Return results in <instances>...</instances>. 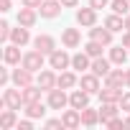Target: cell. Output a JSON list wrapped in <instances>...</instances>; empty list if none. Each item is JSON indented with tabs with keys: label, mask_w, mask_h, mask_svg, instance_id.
I'll use <instances>...</instances> for the list:
<instances>
[{
	"label": "cell",
	"mask_w": 130,
	"mask_h": 130,
	"mask_svg": "<svg viewBox=\"0 0 130 130\" xmlns=\"http://www.w3.org/2000/svg\"><path fill=\"white\" fill-rule=\"evenodd\" d=\"M10 77H13V74H8V69H0V84H3V87L8 84V79H10Z\"/></svg>",
	"instance_id": "cell-38"
},
{
	"label": "cell",
	"mask_w": 130,
	"mask_h": 130,
	"mask_svg": "<svg viewBox=\"0 0 130 130\" xmlns=\"http://www.w3.org/2000/svg\"><path fill=\"white\" fill-rule=\"evenodd\" d=\"M110 61H112V64H117V67H122V64L127 61V51H125V46H122V43L110 48Z\"/></svg>",
	"instance_id": "cell-22"
},
{
	"label": "cell",
	"mask_w": 130,
	"mask_h": 130,
	"mask_svg": "<svg viewBox=\"0 0 130 130\" xmlns=\"http://www.w3.org/2000/svg\"><path fill=\"white\" fill-rule=\"evenodd\" d=\"M110 130H117V127H125V120H120V117H112V120H107L105 122Z\"/></svg>",
	"instance_id": "cell-33"
},
{
	"label": "cell",
	"mask_w": 130,
	"mask_h": 130,
	"mask_svg": "<svg viewBox=\"0 0 130 130\" xmlns=\"http://www.w3.org/2000/svg\"><path fill=\"white\" fill-rule=\"evenodd\" d=\"M110 59H102V56H97V59H92V72L97 74V77H107L110 74Z\"/></svg>",
	"instance_id": "cell-20"
},
{
	"label": "cell",
	"mask_w": 130,
	"mask_h": 130,
	"mask_svg": "<svg viewBox=\"0 0 130 130\" xmlns=\"http://www.w3.org/2000/svg\"><path fill=\"white\" fill-rule=\"evenodd\" d=\"M26 115L33 117V120H36V117H43V115H46V107L41 105V100H38V102H28V105H26Z\"/></svg>",
	"instance_id": "cell-27"
},
{
	"label": "cell",
	"mask_w": 130,
	"mask_h": 130,
	"mask_svg": "<svg viewBox=\"0 0 130 130\" xmlns=\"http://www.w3.org/2000/svg\"><path fill=\"white\" fill-rule=\"evenodd\" d=\"M102 46H105V43H100V41H92V38H89V43L84 46V51H87L92 59H97V56H102Z\"/></svg>",
	"instance_id": "cell-31"
},
{
	"label": "cell",
	"mask_w": 130,
	"mask_h": 130,
	"mask_svg": "<svg viewBox=\"0 0 130 130\" xmlns=\"http://www.w3.org/2000/svg\"><path fill=\"white\" fill-rule=\"evenodd\" d=\"M64 127H79L82 125V110H77V107H72V110H67L64 112Z\"/></svg>",
	"instance_id": "cell-16"
},
{
	"label": "cell",
	"mask_w": 130,
	"mask_h": 130,
	"mask_svg": "<svg viewBox=\"0 0 130 130\" xmlns=\"http://www.w3.org/2000/svg\"><path fill=\"white\" fill-rule=\"evenodd\" d=\"M61 5H67V8H77V0H61Z\"/></svg>",
	"instance_id": "cell-42"
},
{
	"label": "cell",
	"mask_w": 130,
	"mask_h": 130,
	"mask_svg": "<svg viewBox=\"0 0 130 130\" xmlns=\"http://www.w3.org/2000/svg\"><path fill=\"white\" fill-rule=\"evenodd\" d=\"M67 102H69V97L67 94H64V89L59 87H54V89H48V107L51 110H64V107H67Z\"/></svg>",
	"instance_id": "cell-4"
},
{
	"label": "cell",
	"mask_w": 130,
	"mask_h": 130,
	"mask_svg": "<svg viewBox=\"0 0 130 130\" xmlns=\"http://www.w3.org/2000/svg\"><path fill=\"white\" fill-rule=\"evenodd\" d=\"M92 56L87 54V51H82V54H74L72 56V69H77V72H84V69H92V61H89Z\"/></svg>",
	"instance_id": "cell-14"
},
{
	"label": "cell",
	"mask_w": 130,
	"mask_h": 130,
	"mask_svg": "<svg viewBox=\"0 0 130 130\" xmlns=\"http://www.w3.org/2000/svg\"><path fill=\"white\" fill-rule=\"evenodd\" d=\"M36 18H38V13H36V8H21L18 10V23L21 26H26V28H31L33 23H36Z\"/></svg>",
	"instance_id": "cell-12"
},
{
	"label": "cell",
	"mask_w": 130,
	"mask_h": 130,
	"mask_svg": "<svg viewBox=\"0 0 130 130\" xmlns=\"http://www.w3.org/2000/svg\"><path fill=\"white\" fill-rule=\"evenodd\" d=\"M18 125V120H15V110H5L3 115H0V130H10V127H15Z\"/></svg>",
	"instance_id": "cell-23"
},
{
	"label": "cell",
	"mask_w": 130,
	"mask_h": 130,
	"mask_svg": "<svg viewBox=\"0 0 130 130\" xmlns=\"http://www.w3.org/2000/svg\"><path fill=\"white\" fill-rule=\"evenodd\" d=\"M79 41H82V36H79V31L77 28H67L61 33V43L67 46V48H77L79 46Z\"/></svg>",
	"instance_id": "cell-15"
},
{
	"label": "cell",
	"mask_w": 130,
	"mask_h": 130,
	"mask_svg": "<svg viewBox=\"0 0 130 130\" xmlns=\"http://www.w3.org/2000/svg\"><path fill=\"white\" fill-rule=\"evenodd\" d=\"M38 13H41V18H56L61 13V0H43Z\"/></svg>",
	"instance_id": "cell-6"
},
{
	"label": "cell",
	"mask_w": 130,
	"mask_h": 130,
	"mask_svg": "<svg viewBox=\"0 0 130 130\" xmlns=\"http://www.w3.org/2000/svg\"><path fill=\"white\" fill-rule=\"evenodd\" d=\"M10 31H13V28H10L5 21L0 23V41H8V38H10Z\"/></svg>",
	"instance_id": "cell-32"
},
{
	"label": "cell",
	"mask_w": 130,
	"mask_h": 130,
	"mask_svg": "<svg viewBox=\"0 0 130 130\" xmlns=\"http://www.w3.org/2000/svg\"><path fill=\"white\" fill-rule=\"evenodd\" d=\"M112 117H117V105H115V102H102V107H100V120L107 122V120H112Z\"/></svg>",
	"instance_id": "cell-25"
},
{
	"label": "cell",
	"mask_w": 130,
	"mask_h": 130,
	"mask_svg": "<svg viewBox=\"0 0 130 130\" xmlns=\"http://www.w3.org/2000/svg\"><path fill=\"white\" fill-rule=\"evenodd\" d=\"M79 87H82V89H87L89 94H94V92H100V77H97L94 72H92V74H82Z\"/></svg>",
	"instance_id": "cell-11"
},
{
	"label": "cell",
	"mask_w": 130,
	"mask_h": 130,
	"mask_svg": "<svg viewBox=\"0 0 130 130\" xmlns=\"http://www.w3.org/2000/svg\"><path fill=\"white\" fill-rule=\"evenodd\" d=\"M107 3H110V0H89V5H92L94 10H100V8H105Z\"/></svg>",
	"instance_id": "cell-36"
},
{
	"label": "cell",
	"mask_w": 130,
	"mask_h": 130,
	"mask_svg": "<svg viewBox=\"0 0 130 130\" xmlns=\"http://www.w3.org/2000/svg\"><path fill=\"white\" fill-rule=\"evenodd\" d=\"M46 127H48V130H56V127H64V120H46Z\"/></svg>",
	"instance_id": "cell-35"
},
{
	"label": "cell",
	"mask_w": 130,
	"mask_h": 130,
	"mask_svg": "<svg viewBox=\"0 0 130 130\" xmlns=\"http://www.w3.org/2000/svg\"><path fill=\"white\" fill-rule=\"evenodd\" d=\"M125 127H130V117H127V120H125Z\"/></svg>",
	"instance_id": "cell-45"
},
{
	"label": "cell",
	"mask_w": 130,
	"mask_h": 130,
	"mask_svg": "<svg viewBox=\"0 0 130 130\" xmlns=\"http://www.w3.org/2000/svg\"><path fill=\"white\" fill-rule=\"evenodd\" d=\"M120 97H122L120 87H107L105 84V89H100V100L102 102H120Z\"/></svg>",
	"instance_id": "cell-19"
},
{
	"label": "cell",
	"mask_w": 130,
	"mask_h": 130,
	"mask_svg": "<svg viewBox=\"0 0 130 130\" xmlns=\"http://www.w3.org/2000/svg\"><path fill=\"white\" fill-rule=\"evenodd\" d=\"M38 87H41L43 92H48V89L59 87V77H56L54 72H48V69H41V72H38Z\"/></svg>",
	"instance_id": "cell-5"
},
{
	"label": "cell",
	"mask_w": 130,
	"mask_h": 130,
	"mask_svg": "<svg viewBox=\"0 0 130 130\" xmlns=\"http://www.w3.org/2000/svg\"><path fill=\"white\" fill-rule=\"evenodd\" d=\"M77 84V77L72 74V72H61L59 74V87L61 89H69V87H74Z\"/></svg>",
	"instance_id": "cell-29"
},
{
	"label": "cell",
	"mask_w": 130,
	"mask_h": 130,
	"mask_svg": "<svg viewBox=\"0 0 130 130\" xmlns=\"http://www.w3.org/2000/svg\"><path fill=\"white\" fill-rule=\"evenodd\" d=\"M3 105L10 107V110H21V105H26L23 102V92L21 89H5L3 92Z\"/></svg>",
	"instance_id": "cell-3"
},
{
	"label": "cell",
	"mask_w": 130,
	"mask_h": 130,
	"mask_svg": "<svg viewBox=\"0 0 130 130\" xmlns=\"http://www.w3.org/2000/svg\"><path fill=\"white\" fill-rule=\"evenodd\" d=\"M69 105L77 107V110H84V107L89 105V92H87V89H74V92L69 94Z\"/></svg>",
	"instance_id": "cell-8"
},
{
	"label": "cell",
	"mask_w": 130,
	"mask_h": 130,
	"mask_svg": "<svg viewBox=\"0 0 130 130\" xmlns=\"http://www.w3.org/2000/svg\"><path fill=\"white\" fill-rule=\"evenodd\" d=\"M48 64H51V69H59V72H64V69H67V67H72V56L67 54V51H54V54H48Z\"/></svg>",
	"instance_id": "cell-2"
},
{
	"label": "cell",
	"mask_w": 130,
	"mask_h": 130,
	"mask_svg": "<svg viewBox=\"0 0 130 130\" xmlns=\"http://www.w3.org/2000/svg\"><path fill=\"white\" fill-rule=\"evenodd\" d=\"M105 26H107L112 33H117V31H122V28H125V21H122L117 13H112V15H107V18H105Z\"/></svg>",
	"instance_id": "cell-26"
},
{
	"label": "cell",
	"mask_w": 130,
	"mask_h": 130,
	"mask_svg": "<svg viewBox=\"0 0 130 130\" xmlns=\"http://www.w3.org/2000/svg\"><path fill=\"white\" fill-rule=\"evenodd\" d=\"M125 77H127V87H130V69H127V72H125Z\"/></svg>",
	"instance_id": "cell-44"
},
{
	"label": "cell",
	"mask_w": 130,
	"mask_h": 130,
	"mask_svg": "<svg viewBox=\"0 0 130 130\" xmlns=\"http://www.w3.org/2000/svg\"><path fill=\"white\" fill-rule=\"evenodd\" d=\"M23 56H21V46L18 43H10V46H5V51H3V61L5 64H18Z\"/></svg>",
	"instance_id": "cell-18"
},
{
	"label": "cell",
	"mask_w": 130,
	"mask_h": 130,
	"mask_svg": "<svg viewBox=\"0 0 130 130\" xmlns=\"http://www.w3.org/2000/svg\"><path fill=\"white\" fill-rule=\"evenodd\" d=\"M122 46L130 48V31H125V36H122Z\"/></svg>",
	"instance_id": "cell-41"
},
{
	"label": "cell",
	"mask_w": 130,
	"mask_h": 130,
	"mask_svg": "<svg viewBox=\"0 0 130 130\" xmlns=\"http://www.w3.org/2000/svg\"><path fill=\"white\" fill-rule=\"evenodd\" d=\"M10 41H13V43H18V46H26V43L31 41V33H28V28L18 23V28H13V31H10Z\"/></svg>",
	"instance_id": "cell-17"
},
{
	"label": "cell",
	"mask_w": 130,
	"mask_h": 130,
	"mask_svg": "<svg viewBox=\"0 0 130 130\" xmlns=\"http://www.w3.org/2000/svg\"><path fill=\"white\" fill-rule=\"evenodd\" d=\"M105 84L107 87H122V84H127V77L122 69H110V74L105 77Z\"/></svg>",
	"instance_id": "cell-13"
},
{
	"label": "cell",
	"mask_w": 130,
	"mask_h": 130,
	"mask_svg": "<svg viewBox=\"0 0 130 130\" xmlns=\"http://www.w3.org/2000/svg\"><path fill=\"white\" fill-rule=\"evenodd\" d=\"M125 31H130V13L125 15Z\"/></svg>",
	"instance_id": "cell-43"
},
{
	"label": "cell",
	"mask_w": 130,
	"mask_h": 130,
	"mask_svg": "<svg viewBox=\"0 0 130 130\" xmlns=\"http://www.w3.org/2000/svg\"><path fill=\"white\" fill-rule=\"evenodd\" d=\"M97 122H100V112H97V110H89V107H84V110H82V125L92 127V125H97Z\"/></svg>",
	"instance_id": "cell-28"
},
{
	"label": "cell",
	"mask_w": 130,
	"mask_h": 130,
	"mask_svg": "<svg viewBox=\"0 0 130 130\" xmlns=\"http://www.w3.org/2000/svg\"><path fill=\"white\" fill-rule=\"evenodd\" d=\"M89 38H92V41H100V43H105V46H110V43H112V31H110L107 26H105V28H94V26H92V28H89Z\"/></svg>",
	"instance_id": "cell-9"
},
{
	"label": "cell",
	"mask_w": 130,
	"mask_h": 130,
	"mask_svg": "<svg viewBox=\"0 0 130 130\" xmlns=\"http://www.w3.org/2000/svg\"><path fill=\"white\" fill-rule=\"evenodd\" d=\"M33 46H36L41 54H54V51H56V41H54L51 36H36V38H33Z\"/></svg>",
	"instance_id": "cell-10"
},
{
	"label": "cell",
	"mask_w": 130,
	"mask_h": 130,
	"mask_svg": "<svg viewBox=\"0 0 130 130\" xmlns=\"http://www.w3.org/2000/svg\"><path fill=\"white\" fill-rule=\"evenodd\" d=\"M21 92H23V102L28 105V102H38L43 89H41L38 84H36V87H33V84H28V87H21Z\"/></svg>",
	"instance_id": "cell-21"
},
{
	"label": "cell",
	"mask_w": 130,
	"mask_h": 130,
	"mask_svg": "<svg viewBox=\"0 0 130 130\" xmlns=\"http://www.w3.org/2000/svg\"><path fill=\"white\" fill-rule=\"evenodd\" d=\"M31 120H33V117H31ZM31 120H23V122H18L15 127H18V130H31V127H33V122H31Z\"/></svg>",
	"instance_id": "cell-39"
},
{
	"label": "cell",
	"mask_w": 130,
	"mask_h": 130,
	"mask_svg": "<svg viewBox=\"0 0 130 130\" xmlns=\"http://www.w3.org/2000/svg\"><path fill=\"white\" fill-rule=\"evenodd\" d=\"M31 74H33V72H28L26 67H21V69L13 72V82H15L18 87H28V84H31Z\"/></svg>",
	"instance_id": "cell-24"
},
{
	"label": "cell",
	"mask_w": 130,
	"mask_h": 130,
	"mask_svg": "<svg viewBox=\"0 0 130 130\" xmlns=\"http://www.w3.org/2000/svg\"><path fill=\"white\" fill-rule=\"evenodd\" d=\"M0 10L8 13V10H10V0H0Z\"/></svg>",
	"instance_id": "cell-40"
},
{
	"label": "cell",
	"mask_w": 130,
	"mask_h": 130,
	"mask_svg": "<svg viewBox=\"0 0 130 130\" xmlns=\"http://www.w3.org/2000/svg\"><path fill=\"white\" fill-rule=\"evenodd\" d=\"M21 64H23L28 72H41V69H43V54H41L38 48H36V51H28V54H23Z\"/></svg>",
	"instance_id": "cell-1"
},
{
	"label": "cell",
	"mask_w": 130,
	"mask_h": 130,
	"mask_svg": "<svg viewBox=\"0 0 130 130\" xmlns=\"http://www.w3.org/2000/svg\"><path fill=\"white\" fill-rule=\"evenodd\" d=\"M117 105H120L125 112H130V92H125V94L120 97V102H117Z\"/></svg>",
	"instance_id": "cell-34"
},
{
	"label": "cell",
	"mask_w": 130,
	"mask_h": 130,
	"mask_svg": "<svg viewBox=\"0 0 130 130\" xmlns=\"http://www.w3.org/2000/svg\"><path fill=\"white\" fill-rule=\"evenodd\" d=\"M41 3H43V0H23V5H26V8H36V10L41 8Z\"/></svg>",
	"instance_id": "cell-37"
},
{
	"label": "cell",
	"mask_w": 130,
	"mask_h": 130,
	"mask_svg": "<svg viewBox=\"0 0 130 130\" xmlns=\"http://www.w3.org/2000/svg\"><path fill=\"white\" fill-rule=\"evenodd\" d=\"M110 8H112V13H117V15H127V10H130V0H112Z\"/></svg>",
	"instance_id": "cell-30"
},
{
	"label": "cell",
	"mask_w": 130,
	"mask_h": 130,
	"mask_svg": "<svg viewBox=\"0 0 130 130\" xmlns=\"http://www.w3.org/2000/svg\"><path fill=\"white\" fill-rule=\"evenodd\" d=\"M77 23H79V26H89V28H92V26L97 23V10H94L92 5H89V8L77 10Z\"/></svg>",
	"instance_id": "cell-7"
}]
</instances>
